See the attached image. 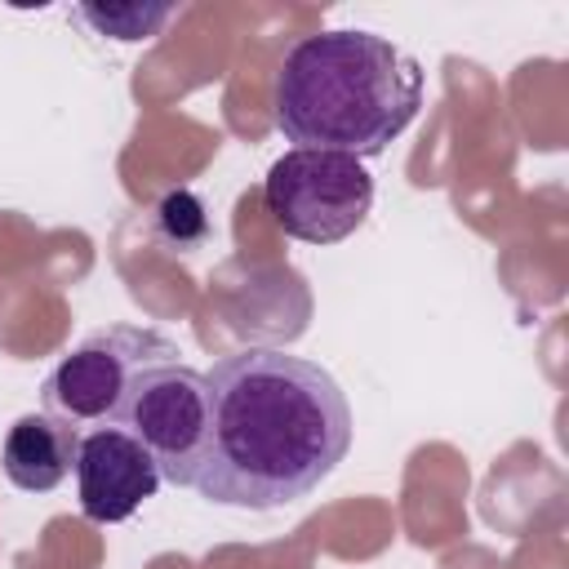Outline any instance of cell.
I'll return each instance as SVG.
<instances>
[{
    "label": "cell",
    "mask_w": 569,
    "mask_h": 569,
    "mask_svg": "<svg viewBox=\"0 0 569 569\" xmlns=\"http://www.w3.org/2000/svg\"><path fill=\"white\" fill-rule=\"evenodd\" d=\"M209 445L196 493L222 507L276 511L329 480L351 449V405L316 360L244 347L209 373Z\"/></svg>",
    "instance_id": "6da1fadb"
},
{
    "label": "cell",
    "mask_w": 569,
    "mask_h": 569,
    "mask_svg": "<svg viewBox=\"0 0 569 569\" xmlns=\"http://www.w3.org/2000/svg\"><path fill=\"white\" fill-rule=\"evenodd\" d=\"M422 107V67L378 31L302 36L271 89L276 129L307 151L382 156Z\"/></svg>",
    "instance_id": "7a4b0ae2"
},
{
    "label": "cell",
    "mask_w": 569,
    "mask_h": 569,
    "mask_svg": "<svg viewBox=\"0 0 569 569\" xmlns=\"http://www.w3.org/2000/svg\"><path fill=\"white\" fill-rule=\"evenodd\" d=\"M160 360H178V347L156 329L142 325L93 329L49 369L40 387V405L49 418H58L71 431L120 427L142 369Z\"/></svg>",
    "instance_id": "3957f363"
},
{
    "label": "cell",
    "mask_w": 569,
    "mask_h": 569,
    "mask_svg": "<svg viewBox=\"0 0 569 569\" xmlns=\"http://www.w3.org/2000/svg\"><path fill=\"white\" fill-rule=\"evenodd\" d=\"M262 204L284 236L307 244H338L369 218L373 178L356 156L293 147L267 169Z\"/></svg>",
    "instance_id": "277c9868"
},
{
    "label": "cell",
    "mask_w": 569,
    "mask_h": 569,
    "mask_svg": "<svg viewBox=\"0 0 569 569\" xmlns=\"http://www.w3.org/2000/svg\"><path fill=\"white\" fill-rule=\"evenodd\" d=\"M120 427L151 453L160 480L191 489L209 445V387L187 360H160L142 369Z\"/></svg>",
    "instance_id": "5b68a950"
},
{
    "label": "cell",
    "mask_w": 569,
    "mask_h": 569,
    "mask_svg": "<svg viewBox=\"0 0 569 569\" xmlns=\"http://www.w3.org/2000/svg\"><path fill=\"white\" fill-rule=\"evenodd\" d=\"M76 485H80V511H84V520H93V525H120L147 498H156L160 471H156L151 453L124 427H93V431H80Z\"/></svg>",
    "instance_id": "8992f818"
},
{
    "label": "cell",
    "mask_w": 569,
    "mask_h": 569,
    "mask_svg": "<svg viewBox=\"0 0 569 569\" xmlns=\"http://www.w3.org/2000/svg\"><path fill=\"white\" fill-rule=\"evenodd\" d=\"M76 449H80V431L62 427L49 413H22L4 436L0 467L13 489L49 493L76 471Z\"/></svg>",
    "instance_id": "52a82bcc"
},
{
    "label": "cell",
    "mask_w": 569,
    "mask_h": 569,
    "mask_svg": "<svg viewBox=\"0 0 569 569\" xmlns=\"http://www.w3.org/2000/svg\"><path fill=\"white\" fill-rule=\"evenodd\" d=\"M84 18L93 27H102L107 36L116 40H147L164 18H169V4L160 9H142V4H124V9H84Z\"/></svg>",
    "instance_id": "ba28073f"
},
{
    "label": "cell",
    "mask_w": 569,
    "mask_h": 569,
    "mask_svg": "<svg viewBox=\"0 0 569 569\" xmlns=\"http://www.w3.org/2000/svg\"><path fill=\"white\" fill-rule=\"evenodd\" d=\"M156 218H160L164 236H169V240H178V244H196V240L209 231L204 209H200V200H196L191 191H169V196H164V204L156 209Z\"/></svg>",
    "instance_id": "9c48e42d"
}]
</instances>
